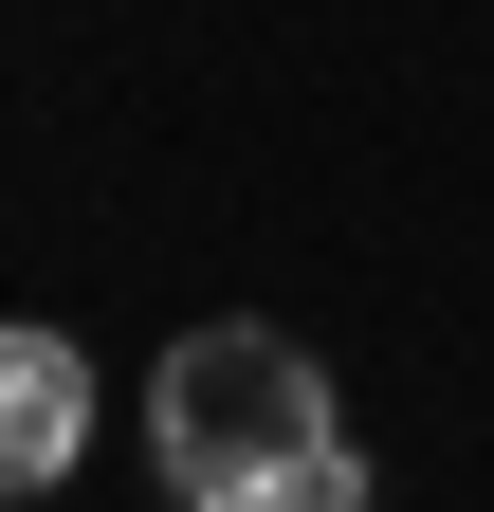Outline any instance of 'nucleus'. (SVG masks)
<instances>
[{
  "instance_id": "1",
  "label": "nucleus",
  "mask_w": 494,
  "mask_h": 512,
  "mask_svg": "<svg viewBox=\"0 0 494 512\" xmlns=\"http://www.w3.org/2000/svg\"><path fill=\"white\" fill-rule=\"evenodd\" d=\"M147 458H165L183 512H293V494L348 458L330 366L293 348V330H183L165 384H147Z\"/></svg>"
},
{
  "instance_id": "2",
  "label": "nucleus",
  "mask_w": 494,
  "mask_h": 512,
  "mask_svg": "<svg viewBox=\"0 0 494 512\" xmlns=\"http://www.w3.org/2000/svg\"><path fill=\"white\" fill-rule=\"evenodd\" d=\"M92 458V366L55 330H0V494H55Z\"/></svg>"
},
{
  "instance_id": "3",
  "label": "nucleus",
  "mask_w": 494,
  "mask_h": 512,
  "mask_svg": "<svg viewBox=\"0 0 494 512\" xmlns=\"http://www.w3.org/2000/svg\"><path fill=\"white\" fill-rule=\"evenodd\" d=\"M293 512H366V476H348V458H330V476H312V494H293Z\"/></svg>"
}]
</instances>
